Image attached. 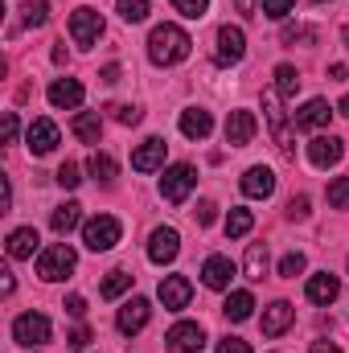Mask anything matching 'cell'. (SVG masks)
Listing matches in <instances>:
<instances>
[{"label":"cell","mask_w":349,"mask_h":353,"mask_svg":"<svg viewBox=\"0 0 349 353\" xmlns=\"http://www.w3.org/2000/svg\"><path fill=\"white\" fill-rule=\"evenodd\" d=\"M189 50H193V37L181 29V25H157L152 33H148V58L157 62V66H177V62H185L189 58Z\"/></svg>","instance_id":"6da1fadb"},{"label":"cell","mask_w":349,"mask_h":353,"mask_svg":"<svg viewBox=\"0 0 349 353\" xmlns=\"http://www.w3.org/2000/svg\"><path fill=\"white\" fill-rule=\"evenodd\" d=\"M74 267H79V255H74V247H70V243H54V247H46V251L37 255V275H41L46 283L66 279Z\"/></svg>","instance_id":"7a4b0ae2"},{"label":"cell","mask_w":349,"mask_h":353,"mask_svg":"<svg viewBox=\"0 0 349 353\" xmlns=\"http://www.w3.org/2000/svg\"><path fill=\"white\" fill-rule=\"evenodd\" d=\"M263 115H267V123H271L275 148H279L283 157H292L296 144H292V128H288V111H283V94H279V90H267V94H263Z\"/></svg>","instance_id":"3957f363"},{"label":"cell","mask_w":349,"mask_h":353,"mask_svg":"<svg viewBox=\"0 0 349 353\" xmlns=\"http://www.w3.org/2000/svg\"><path fill=\"white\" fill-rule=\"evenodd\" d=\"M119 234H123V226H119V218H111V214H99V218H90L83 222V243H87V251H111L115 243H119Z\"/></svg>","instance_id":"277c9868"},{"label":"cell","mask_w":349,"mask_h":353,"mask_svg":"<svg viewBox=\"0 0 349 353\" xmlns=\"http://www.w3.org/2000/svg\"><path fill=\"white\" fill-rule=\"evenodd\" d=\"M193 185H197V169H193V165H169L165 176H161V197L173 201V205H181V201L193 193Z\"/></svg>","instance_id":"5b68a950"},{"label":"cell","mask_w":349,"mask_h":353,"mask_svg":"<svg viewBox=\"0 0 349 353\" xmlns=\"http://www.w3.org/2000/svg\"><path fill=\"white\" fill-rule=\"evenodd\" d=\"M12 341L25 345V350L46 345V341H50V316H41V312H21V316L12 321Z\"/></svg>","instance_id":"8992f818"},{"label":"cell","mask_w":349,"mask_h":353,"mask_svg":"<svg viewBox=\"0 0 349 353\" xmlns=\"http://www.w3.org/2000/svg\"><path fill=\"white\" fill-rule=\"evenodd\" d=\"M165 350L169 353H201L206 350V329L197 321H177L165 333Z\"/></svg>","instance_id":"52a82bcc"},{"label":"cell","mask_w":349,"mask_h":353,"mask_svg":"<svg viewBox=\"0 0 349 353\" xmlns=\"http://www.w3.org/2000/svg\"><path fill=\"white\" fill-rule=\"evenodd\" d=\"M243 54H247V33L239 25H222L218 29V46H214V62L218 66H235V62H243Z\"/></svg>","instance_id":"ba28073f"},{"label":"cell","mask_w":349,"mask_h":353,"mask_svg":"<svg viewBox=\"0 0 349 353\" xmlns=\"http://www.w3.org/2000/svg\"><path fill=\"white\" fill-rule=\"evenodd\" d=\"M70 37H74V46H99V37H103V17L94 12V8H74V17H70Z\"/></svg>","instance_id":"9c48e42d"},{"label":"cell","mask_w":349,"mask_h":353,"mask_svg":"<svg viewBox=\"0 0 349 353\" xmlns=\"http://www.w3.org/2000/svg\"><path fill=\"white\" fill-rule=\"evenodd\" d=\"M255 132H259L255 111H230V115H226V144H230V148H247V144L255 140Z\"/></svg>","instance_id":"30bf717a"},{"label":"cell","mask_w":349,"mask_h":353,"mask_svg":"<svg viewBox=\"0 0 349 353\" xmlns=\"http://www.w3.org/2000/svg\"><path fill=\"white\" fill-rule=\"evenodd\" d=\"M148 316H152V304H148L144 296H136V300H128V304L119 308V316H115V329H119L123 337H136V333L148 325Z\"/></svg>","instance_id":"8fae6325"},{"label":"cell","mask_w":349,"mask_h":353,"mask_svg":"<svg viewBox=\"0 0 349 353\" xmlns=\"http://www.w3.org/2000/svg\"><path fill=\"white\" fill-rule=\"evenodd\" d=\"M177 251H181V234H177L173 226H157L152 239H148V259L157 267H165L177 259Z\"/></svg>","instance_id":"7c38bea8"},{"label":"cell","mask_w":349,"mask_h":353,"mask_svg":"<svg viewBox=\"0 0 349 353\" xmlns=\"http://www.w3.org/2000/svg\"><path fill=\"white\" fill-rule=\"evenodd\" d=\"M25 140H29V152H33V157H50L62 136H58V123H54V119H33L29 132H25Z\"/></svg>","instance_id":"4fadbf2b"},{"label":"cell","mask_w":349,"mask_h":353,"mask_svg":"<svg viewBox=\"0 0 349 353\" xmlns=\"http://www.w3.org/2000/svg\"><path fill=\"white\" fill-rule=\"evenodd\" d=\"M165 152H169V144H165L161 136H148V140L132 152V169H136V173H157V169H165Z\"/></svg>","instance_id":"5bb4252c"},{"label":"cell","mask_w":349,"mask_h":353,"mask_svg":"<svg viewBox=\"0 0 349 353\" xmlns=\"http://www.w3.org/2000/svg\"><path fill=\"white\" fill-rule=\"evenodd\" d=\"M157 296H161V304H165L169 312H181V308H189L193 283H189L185 275H165V279H161V288H157Z\"/></svg>","instance_id":"9a60e30c"},{"label":"cell","mask_w":349,"mask_h":353,"mask_svg":"<svg viewBox=\"0 0 349 353\" xmlns=\"http://www.w3.org/2000/svg\"><path fill=\"white\" fill-rule=\"evenodd\" d=\"M46 94H50V103H54L58 111H74V107H83V94H87V90H83L79 79H54Z\"/></svg>","instance_id":"2e32d148"},{"label":"cell","mask_w":349,"mask_h":353,"mask_svg":"<svg viewBox=\"0 0 349 353\" xmlns=\"http://www.w3.org/2000/svg\"><path fill=\"white\" fill-rule=\"evenodd\" d=\"M230 279H235V263H230L226 255H210V259L201 263V283H206L210 292H226Z\"/></svg>","instance_id":"e0dca14e"},{"label":"cell","mask_w":349,"mask_h":353,"mask_svg":"<svg viewBox=\"0 0 349 353\" xmlns=\"http://www.w3.org/2000/svg\"><path fill=\"white\" fill-rule=\"evenodd\" d=\"M239 185H243V193H247V197L267 201V197L275 193V173H271L267 165H251V169L243 173V181H239Z\"/></svg>","instance_id":"ac0fdd59"},{"label":"cell","mask_w":349,"mask_h":353,"mask_svg":"<svg viewBox=\"0 0 349 353\" xmlns=\"http://www.w3.org/2000/svg\"><path fill=\"white\" fill-rule=\"evenodd\" d=\"M341 157H346V144H341L337 136H317V140L308 144V161H312L317 169H333Z\"/></svg>","instance_id":"d6986e66"},{"label":"cell","mask_w":349,"mask_h":353,"mask_svg":"<svg viewBox=\"0 0 349 353\" xmlns=\"http://www.w3.org/2000/svg\"><path fill=\"white\" fill-rule=\"evenodd\" d=\"M337 292H341V279H337L333 271H317V275L308 279V288H304V296H308L312 304H321V308H329V304L337 300Z\"/></svg>","instance_id":"ffe728a7"},{"label":"cell","mask_w":349,"mask_h":353,"mask_svg":"<svg viewBox=\"0 0 349 353\" xmlns=\"http://www.w3.org/2000/svg\"><path fill=\"white\" fill-rule=\"evenodd\" d=\"M329 115H333L329 99H308V103L296 111V128H300V132H321V128L329 123Z\"/></svg>","instance_id":"44dd1931"},{"label":"cell","mask_w":349,"mask_h":353,"mask_svg":"<svg viewBox=\"0 0 349 353\" xmlns=\"http://www.w3.org/2000/svg\"><path fill=\"white\" fill-rule=\"evenodd\" d=\"M292 321H296V308H292L288 300L267 304V308H263V337H279V333H288Z\"/></svg>","instance_id":"7402d4cb"},{"label":"cell","mask_w":349,"mask_h":353,"mask_svg":"<svg viewBox=\"0 0 349 353\" xmlns=\"http://www.w3.org/2000/svg\"><path fill=\"white\" fill-rule=\"evenodd\" d=\"M210 132H214V119H210L206 107H185L181 111V136L185 140H206Z\"/></svg>","instance_id":"603a6c76"},{"label":"cell","mask_w":349,"mask_h":353,"mask_svg":"<svg viewBox=\"0 0 349 353\" xmlns=\"http://www.w3.org/2000/svg\"><path fill=\"white\" fill-rule=\"evenodd\" d=\"M37 230L33 226H17L12 234H8V243H4V251H8V259H33V251H37Z\"/></svg>","instance_id":"cb8c5ba5"},{"label":"cell","mask_w":349,"mask_h":353,"mask_svg":"<svg viewBox=\"0 0 349 353\" xmlns=\"http://www.w3.org/2000/svg\"><path fill=\"white\" fill-rule=\"evenodd\" d=\"M70 132H74L83 144H99V136H103V115H99V111H79L74 123H70Z\"/></svg>","instance_id":"d4e9b609"},{"label":"cell","mask_w":349,"mask_h":353,"mask_svg":"<svg viewBox=\"0 0 349 353\" xmlns=\"http://www.w3.org/2000/svg\"><path fill=\"white\" fill-rule=\"evenodd\" d=\"M79 222H83V205H79V201H62V205L54 210V218H50L54 234H70Z\"/></svg>","instance_id":"484cf974"},{"label":"cell","mask_w":349,"mask_h":353,"mask_svg":"<svg viewBox=\"0 0 349 353\" xmlns=\"http://www.w3.org/2000/svg\"><path fill=\"white\" fill-rule=\"evenodd\" d=\"M222 312H226V321L239 325V321H247V316L255 312V296H251V292H230L226 304H222Z\"/></svg>","instance_id":"4316f807"},{"label":"cell","mask_w":349,"mask_h":353,"mask_svg":"<svg viewBox=\"0 0 349 353\" xmlns=\"http://www.w3.org/2000/svg\"><path fill=\"white\" fill-rule=\"evenodd\" d=\"M87 173L94 176L99 185H111V181H115V173H119V165H115V157H111V152H90Z\"/></svg>","instance_id":"83f0119b"},{"label":"cell","mask_w":349,"mask_h":353,"mask_svg":"<svg viewBox=\"0 0 349 353\" xmlns=\"http://www.w3.org/2000/svg\"><path fill=\"white\" fill-rule=\"evenodd\" d=\"M132 279H136V275H128L123 267H115V271H107V279L99 283V296H103V300H119V296L132 288Z\"/></svg>","instance_id":"f1b7e54d"},{"label":"cell","mask_w":349,"mask_h":353,"mask_svg":"<svg viewBox=\"0 0 349 353\" xmlns=\"http://www.w3.org/2000/svg\"><path fill=\"white\" fill-rule=\"evenodd\" d=\"M251 226H255V214H251V210L235 205V210L226 214V239H247V234H251Z\"/></svg>","instance_id":"f546056e"},{"label":"cell","mask_w":349,"mask_h":353,"mask_svg":"<svg viewBox=\"0 0 349 353\" xmlns=\"http://www.w3.org/2000/svg\"><path fill=\"white\" fill-rule=\"evenodd\" d=\"M243 271H247V279H263L267 275V243H247Z\"/></svg>","instance_id":"4dcf8cb0"},{"label":"cell","mask_w":349,"mask_h":353,"mask_svg":"<svg viewBox=\"0 0 349 353\" xmlns=\"http://www.w3.org/2000/svg\"><path fill=\"white\" fill-rule=\"evenodd\" d=\"M275 90H279L283 99H296V90H300V74H296V66H288V62L275 66Z\"/></svg>","instance_id":"1f68e13d"},{"label":"cell","mask_w":349,"mask_h":353,"mask_svg":"<svg viewBox=\"0 0 349 353\" xmlns=\"http://www.w3.org/2000/svg\"><path fill=\"white\" fill-rule=\"evenodd\" d=\"M21 21H25L29 29H41V25L50 21V0H25V4H21Z\"/></svg>","instance_id":"d6a6232c"},{"label":"cell","mask_w":349,"mask_h":353,"mask_svg":"<svg viewBox=\"0 0 349 353\" xmlns=\"http://www.w3.org/2000/svg\"><path fill=\"white\" fill-rule=\"evenodd\" d=\"M115 8H119V17H123L128 25H140V21L148 17V0H119Z\"/></svg>","instance_id":"836d02e7"},{"label":"cell","mask_w":349,"mask_h":353,"mask_svg":"<svg viewBox=\"0 0 349 353\" xmlns=\"http://www.w3.org/2000/svg\"><path fill=\"white\" fill-rule=\"evenodd\" d=\"M329 205L333 210H349V176H337L329 185Z\"/></svg>","instance_id":"e575fe53"},{"label":"cell","mask_w":349,"mask_h":353,"mask_svg":"<svg viewBox=\"0 0 349 353\" xmlns=\"http://www.w3.org/2000/svg\"><path fill=\"white\" fill-rule=\"evenodd\" d=\"M173 8L181 17H189V21H201L210 12V0H173Z\"/></svg>","instance_id":"d590c367"},{"label":"cell","mask_w":349,"mask_h":353,"mask_svg":"<svg viewBox=\"0 0 349 353\" xmlns=\"http://www.w3.org/2000/svg\"><path fill=\"white\" fill-rule=\"evenodd\" d=\"M107 111H111L123 128H136V123H140V115H144V111H140V107H132V103H115V107H107Z\"/></svg>","instance_id":"8d00e7d4"},{"label":"cell","mask_w":349,"mask_h":353,"mask_svg":"<svg viewBox=\"0 0 349 353\" xmlns=\"http://www.w3.org/2000/svg\"><path fill=\"white\" fill-rule=\"evenodd\" d=\"M296 41H317V29L312 25H288L283 29V46H296Z\"/></svg>","instance_id":"74e56055"},{"label":"cell","mask_w":349,"mask_h":353,"mask_svg":"<svg viewBox=\"0 0 349 353\" xmlns=\"http://www.w3.org/2000/svg\"><path fill=\"white\" fill-rule=\"evenodd\" d=\"M58 185H62V189H79V185H83V169H79L74 161H66V165L58 169Z\"/></svg>","instance_id":"f35d334b"},{"label":"cell","mask_w":349,"mask_h":353,"mask_svg":"<svg viewBox=\"0 0 349 353\" xmlns=\"http://www.w3.org/2000/svg\"><path fill=\"white\" fill-rule=\"evenodd\" d=\"M300 271H304V255H300V251H288V255L279 259V275H283V279H296Z\"/></svg>","instance_id":"ab89813d"},{"label":"cell","mask_w":349,"mask_h":353,"mask_svg":"<svg viewBox=\"0 0 349 353\" xmlns=\"http://www.w3.org/2000/svg\"><path fill=\"white\" fill-rule=\"evenodd\" d=\"M292 8H296V0H263V17H271V21H283Z\"/></svg>","instance_id":"60d3db41"},{"label":"cell","mask_w":349,"mask_h":353,"mask_svg":"<svg viewBox=\"0 0 349 353\" xmlns=\"http://www.w3.org/2000/svg\"><path fill=\"white\" fill-rule=\"evenodd\" d=\"M308 205H312L308 193H296V197L288 201V218H308Z\"/></svg>","instance_id":"b9f144b4"},{"label":"cell","mask_w":349,"mask_h":353,"mask_svg":"<svg viewBox=\"0 0 349 353\" xmlns=\"http://www.w3.org/2000/svg\"><path fill=\"white\" fill-rule=\"evenodd\" d=\"M66 341H70V350H87V345H90V329H87V325H79Z\"/></svg>","instance_id":"7bdbcfd3"},{"label":"cell","mask_w":349,"mask_h":353,"mask_svg":"<svg viewBox=\"0 0 349 353\" xmlns=\"http://www.w3.org/2000/svg\"><path fill=\"white\" fill-rule=\"evenodd\" d=\"M218 353H251V345L239 337H226V341H218Z\"/></svg>","instance_id":"ee69618b"},{"label":"cell","mask_w":349,"mask_h":353,"mask_svg":"<svg viewBox=\"0 0 349 353\" xmlns=\"http://www.w3.org/2000/svg\"><path fill=\"white\" fill-rule=\"evenodd\" d=\"M12 210V185H8V176H0V214H8Z\"/></svg>","instance_id":"f6af8a7d"},{"label":"cell","mask_w":349,"mask_h":353,"mask_svg":"<svg viewBox=\"0 0 349 353\" xmlns=\"http://www.w3.org/2000/svg\"><path fill=\"white\" fill-rule=\"evenodd\" d=\"M62 308H66L70 316H87V300H83V296H66V304H62Z\"/></svg>","instance_id":"bcb514c9"},{"label":"cell","mask_w":349,"mask_h":353,"mask_svg":"<svg viewBox=\"0 0 349 353\" xmlns=\"http://www.w3.org/2000/svg\"><path fill=\"white\" fill-rule=\"evenodd\" d=\"M193 214H197V222H201V226H210V222H214V201H197V210H193Z\"/></svg>","instance_id":"7dc6e473"},{"label":"cell","mask_w":349,"mask_h":353,"mask_svg":"<svg viewBox=\"0 0 349 353\" xmlns=\"http://www.w3.org/2000/svg\"><path fill=\"white\" fill-rule=\"evenodd\" d=\"M4 140H8V144L17 140V115H12V111L4 115Z\"/></svg>","instance_id":"c3c4849f"},{"label":"cell","mask_w":349,"mask_h":353,"mask_svg":"<svg viewBox=\"0 0 349 353\" xmlns=\"http://www.w3.org/2000/svg\"><path fill=\"white\" fill-rule=\"evenodd\" d=\"M12 288H17L12 271H0V296H12Z\"/></svg>","instance_id":"681fc988"},{"label":"cell","mask_w":349,"mask_h":353,"mask_svg":"<svg viewBox=\"0 0 349 353\" xmlns=\"http://www.w3.org/2000/svg\"><path fill=\"white\" fill-rule=\"evenodd\" d=\"M119 79H123V70H119L115 62H111V66H103V83H119Z\"/></svg>","instance_id":"f907efd6"},{"label":"cell","mask_w":349,"mask_h":353,"mask_svg":"<svg viewBox=\"0 0 349 353\" xmlns=\"http://www.w3.org/2000/svg\"><path fill=\"white\" fill-rule=\"evenodd\" d=\"M255 4H259V0H235V8H239L243 17H255Z\"/></svg>","instance_id":"816d5d0a"},{"label":"cell","mask_w":349,"mask_h":353,"mask_svg":"<svg viewBox=\"0 0 349 353\" xmlns=\"http://www.w3.org/2000/svg\"><path fill=\"white\" fill-rule=\"evenodd\" d=\"M308 353H341V350H337L333 341H312V350H308Z\"/></svg>","instance_id":"f5cc1de1"},{"label":"cell","mask_w":349,"mask_h":353,"mask_svg":"<svg viewBox=\"0 0 349 353\" xmlns=\"http://www.w3.org/2000/svg\"><path fill=\"white\" fill-rule=\"evenodd\" d=\"M337 111H341V115H349V94L341 99V103H337Z\"/></svg>","instance_id":"db71d44e"},{"label":"cell","mask_w":349,"mask_h":353,"mask_svg":"<svg viewBox=\"0 0 349 353\" xmlns=\"http://www.w3.org/2000/svg\"><path fill=\"white\" fill-rule=\"evenodd\" d=\"M341 37H346V46H349V25H346V29H341Z\"/></svg>","instance_id":"11a10c76"}]
</instances>
